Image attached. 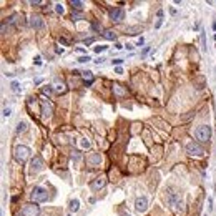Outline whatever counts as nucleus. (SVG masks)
Masks as SVG:
<instances>
[{
    "label": "nucleus",
    "instance_id": "nucleus-42",
    "mask_svg": "<svg viewBox=\"0 0 216 216\" xmlns=\"http://www.w3.org/2000/svg\"><path fill=\"white\" fill-rule=\"evenodd\" d=\"M60 43H62V45H67L68 42H67V40H65V38H60Z\"/></svg>",
    "mask_w": 216,
    "mask_h": 216
},
{
    "label": "nucleus",
    "instance_id": "nucleus-12",
    "mask_svg": "<svg viewBox=\"0 0 216 216\" xmlns=\"http://www.w3.org/2000/svg\"><path fill=\"white\" fill-rule=\"evenodd\" d=\"M30 168H32V171H40L42 168H43V160H42V156H35V158L32 160Z\"/></svg>",
    "mask_w": 216,
    "mask_h": 216
},
{
    "label": "nucleus",
    "instance_id": "nucleus-41",
    "mask_svg": "<svg viewBox=\"0 0 216 216\" xmlns=\"http://www.w3.org/2000/svg\"><path fill=\"white\" fill-rule=\"evenodd\" d=\"M55 52H57V53H63V52H65V50H63V48H60V47H58V48H55Z\"/></svg>",
    "mask_w": 216,
    "mask_h": 216
},
{
    "label": "nucleus",
    "instance_id": "nucleus-36",
    "mask_svg": "<svg viewBox=\"0 0 216 216\" xmlns=\"http://www.w3.org/2000/svg\"><path fill=\"white\" fill-rule=\"evenodd\" d=\"M115 48H116V50H121V48H123V45H121V43H115Z\"/></svg>",
    "mask_w": 216,
    "mask_h": 216
},
{
    "label": "nucleus",
    "instance_id": "nucleus-9",
    "mask_svg": "<svg viewBox=\"0 0 216 216\" xmlns=\"http://www.w3.org/2000/svg\"><path fill=\"white\" fill-rule=\"evenodd\" d=\"M52 113H53V105L50 102H42V115H43V118H50Z\"/></svg>",
    "mask_w": 216,
    "mask_h": 216
},
{
    "label": "nucleus",
    "instance_id": "nucleus-3",
    "mask_svg": "<svg viewBox=\"0 0 216 216\" xmlns=\"http://www.w3.org/2000/svg\"><path fill=\"white\" fill-rule=\"evenodd\" d=\"M32 201L33 203H42V201H47L48 198V191L45 188H42V186H35L33 190H32V195H30Z\"/></svg>",
    "mask_w": 216,
    "mask_h": 216
},
{
    "label": "nucleus",
    "instance_id": "nucleus-22",
    "mask_svg": "<svg viewBox=\"0 0 216 216\" xmlns=\"http://www.w3.org/2000/svg\"><path fill=\"white\" fill-rule=\"evenodd\" d=\"M10 88H12V92L20 93V85H18V82H12L10 83Z\"/></svg>",
    "mask_w": 216,
    "mask_h": 216
},
{
    "label": "nucleus",
    "instance_id": "nucleus-34",
    "mask_svg": "<svg viewBox=\"0 0 216 216\" xmlns=\"http://www.w3.org/2000/svg\"><path fill=\"white\" fill-rule=\"evenodd\" d=\"M148 52H150V47H145V48H143V52H141V55H146Z\"/></svg>",
    "mask_w": 216,
    "mask_h": 216
},
{
    "label": "nucleus",
    "instance_id": "nucleus-29",
    "mask_svg": "<svg viewBox=\"0 0 216 216\" xmlns=\"http://www.w3.org/2000/svg\"><path fill=\"white\" fill-rule=\"evenodd\" d=\"M123 62H125L123 58H115V60H112V63H113V67H115V65L118 67V65H121V63H123Z\"/></svg>",
    "mask_w": 216,
    "mask_h": 216
},
{
    "label": "nucleus",
    "instance_id": "nucleus-6",
    "mask_svg": "<svg viewBox=\"0 0 216 216\" xmlns=\"http://www.w3.org/2000/svg\"><path fill=\"white\" fill-rule=\"evenodd\" d=\"M40 215V206L38 203H30L22 208V216H38Z\"/></svg>",
    "mask_w": 216,
    "mask_h": 216
},
{
    "label": "nucleus",
    "instance_id": "nucleus-30",
    "mask_svg": "<svg viewBox=\"0 0 216 216\" xmlns=\"http://www.w3.org/2000/svg\"><path fill=\"white\" fill-rule=\"evenodd\" d=\"M2 115H4L5 118H7V116H10V115H12V108H4V113H2Z\"/></svg>",
    "mask_w": 216,
    "mask_h": 216
},
{
    "label": "nucleus",
    "instance_id": "nucleus-7",
    "mask_svg": "<svg viewBox=\"0 0 216 216\" xmlns=\"http://www.w3.org/2000/svg\"><path fill=\"white\" fill-rule=\"evenodd\" d=\"M135 210L138 211V213H145V211L148 210V198H146V196L136 198V201H135Z\"/></svg>",
    "mask_w": 216,
    "mask_h": 216
},
{
    "label": "nucleus",
    "instance_id": "nucleus-23",
    "mask_svg": "<svg viewBox=\"0 0 216 216\" xmlns=\"http://www.w3.org/2000/svg\"><path fill=\"white\" fill-rule=\"evenodd\" d=\"M140 30H141L140 27H130V28H128V33H130V35H136L135 32H140Z\"/></svg>",
    "mask_w": 216,
    "mask_h": 216
},
{
    "label": "nucleus",
    "instance_id": "nucleus-17",
    "mask_svg": "<svg viewBox=\"0 0 216 216\" xmlns=\"http://www.w3.org/2000/svg\"><path fill=\"white\" fill-rule=\"evenodd\" d=\"M55 92L57 93H65L67 92V85H65V83H57V85H55Z\"/></svg>",
    "mask_w": 216,
    "mask_h": 216
},
{
    "label": "nucleus",
    "instance_id": "nucleus-31",
    "mask_svg": "<svg viewBox=\"0 0 216 216\" xmlns=\"http://www.w3.org/2000/svg\"><path fill=\"white\" fill-rule=\"evenodd\" d=\"M72 18H73V22H78V20H80V18H82V13H75V12H73Z\"/></svg>",
    "mask_w": 216,
    "mask_h": 216
},
{
    "label": "nucleus",
    "instance_id": "nucleus-5",
    "mask_svg": "<svg viewBox=\"0 0 216 216\" xmlns=\"http://www.w3.org/2000/svg\"><path fill=\"white\" fill-rule=\"evenodd\" d=\"M186 153L190 155V156L201 158V156L205 155V150H203V146H201L200 143H196V141H191V143L186 145Z\"/></svg>",
    "mask_w": 216,
    "mask_h": 216
},
{
    "label": "nucleus",
    "instance_id": "nucleus-40",
    "mask_svg": "<svg viewBox=\"0 0 216 216\" xmlns=\"http://www.w3.org/2000/svg\"><path fill=\"white\" fill-rule=\"evenodd\" d=\"M98 27H100L98 23H92V28H93V30H98Z\"/></svg>",
    "mask_w": 216,
    "mask_h": 216
},
{
    "label": "nucleus",
    "instance_id": "nucleus-15",
    "mask_svg": "<svg viewBox=\"0 0 216 216\" xmlns=\"http://www.w3.org/2000/svg\"><path fill=\"white\" fill-rule=\"evenodd\" d=\"M102 35H103V38H107V40H113V42L116 40V33H115L113 30H105Z\"/></svg>",
    "mask_w": 216,
    "mask_h": 216
},
{
    "label": "nucleus",
    "instance_id": "nucleus-35",
    "mask_svg": "<svg viewBox=\"0 0 216 216\" xmlns=\"http://www.w3.org/2000/svg\"><path fill=\"white\" fill-rule=\"evenodd\" d=\"M143 43H145V38H143V37H140V38H138V45L141 47Z\"/></svg>",
    "mask_w": 216,
    "mask_h": 216
},
{
    "label": "nucleus",
    "instance_id": "nucleus-16",
    "mask_svg": "<svg viewBox=\"0 0 216 216\" xmlns=\"http://www.w3.org/2000/svg\"><path fill=\"white\" fill-rule=\"evenodd\" d=\"M78 210H80V200L75 198V200L70 201V211H72V213H77Z\"/></svg>",
    "mask_w": 216,
    "mask_h": 216
},
{
    "label": "nucleus",
    "instance_id": "nucleus-28",
    "mask_svg": "<svg viewBox=\"0 0 216 216\" xmlns=\"http://www.w3.org/2000/svg\"><path fill=\"white\" fill-rule=\"evenodd\" d=\"M88 60H92V58H90V55H83V57L78 58V62H80V63H87Z\"/></svg>",
    "mask_w": 216,
    "mask_h": 216
},
{
    "label": "nucleus",
    "instance_id": "nucleus-38",
    "mask_svg": "<svg viewBox=\"0 0 216 216\" xmlns=\"http://www.w3.org/2000/svg\"><path fill=\"white\" fill-rule=\"evenodd\" d=\"M72 158H73V160H78V158H80V155H78V153H77V151H75V153H73V155H72Z\"/></svg>",
    "mask_w": 216,
    "mask_h": 216
},
{
    "label": "nucleus",
    "instance_id": "nucleus-8",
    "mask_svg": "<svg viewBox=\"0 0 216 216\" xmlns=\"http://www.w3.org/2000/svg\"><path fill=\"white\" fill-rule=\"evenodd\" d=\"M123 17H125V12H123V8H120V7H115V8L110 10V20L112 22H121Z\"/></svg>",
    "mask_w": 216,
    "mask_h": 216
},
{
    "label": "nucleus",
    "instance_id": "nucleus-26",
    "mask_svg": "<svg viewBox=\"0 0 216 216\" xmlns=\"http://www.w3.org/2000/svg\"><path fill=\"white\" fill-rule=\"evenodd\" d=\"M55 12H57V13H63V12H65L62 4H57V5H55Z\"/></svg>",
    "mask_w": 216,
    "mask_h": 216
},
{
    "label": "nucleus",
    "instance_id": "nucleus-19",
    "mask_svg": "<svg viewBox=\"0 0 216 216\" xmlns=\"http://www.w3.org/2000/svg\"><path fill=\"white\" fill-rule=\"evenodd\" d=\"M82 77L87 80V82H93V73L90 72V70H85V72H82Z\"/></svg>",
    "mask_w": 216,
    "mask_h": 216
},
{
    "label": "nucleus",
    "instance_id": "nucleus-39",
    "mask_svg": "<svg viewBox=\"0 0 216 216\" xmlns=\"http://www.w3.org/2000/svg\"><path fill=\"white\" fill-rule=\"evenodd\" d=\"M105 62V58H98V60H95V63H98V65H100V63H103Z\"/></svg>",
    "mask_w": 216,
    "mask_h": 216
},
{
    "label": "nucleus",
    "instance_id": "nucleus-27",
    "mask_svg": "<svg viewBox=\"0 0 216 216\" xmlns=\"http://www.w3.org/2000/svg\"><path fill=\"white\" fill-rule=\"evenodd\" d=\"M107 48H108L107 45H97V47H95V52H97V53H100V52H105Z\"/></svg>",
    "mask_w": 216,
    "mask_h": 216
},
{
    "label": "nucleus",
    "instance_id": "nucleus-10",
    "mask_svg": "<svg viewBox=\"0 0 216 216\" xmlns=\"http://www.w3.org/2000/svg\"><path fill=\"white\" fill-rule=\"evenodd\" d=\"M30 27L35 28V30L42 28V27H43V18H42L40 15H32L30 17Z\"/></svg>",
    "mask_w": 216,
    "mask_h": 216
},
{
    "label": "nucleus",
    "instance_id": "nucleus-37",
    "mask_svg": "<svg viewBox=\"0 0 216 216\" xmlns=\"http://www.w3.org/2000/svg\"><path fill=\"white\" fill-rule=\"evenodd\" d=\"M90 43H93V38H87L85 40V45H90Z\"/></svg>",
    "mask_w": 216,
    "mask_h": 216
},
{
    "label": "nucleus",
    "instance_id": "nucleus-21",
    "mask_svg": "<svg viewBox=\"0 0 216 216\" xmlns=\"http://www.w3.org/2000/svg\"><path fill=\"white\" fill-rule=\"evenodd\" d=\"M53 90H55V88L52 87V85H45V87L42 88V92L45 93V95H52V93H53Z\"/></svg>",
    "mask_w": 216,
    "mask_h": 216
},
{
    "label": "nucleus",
    "instance_id": "nucleus-11",
    "mask_svg": "<svg viewBox=\"0 0 216 216\" xmlns=\"http://www.w3.org/2000/svg\"><path fill=\"white\" fill-rule=\"evenodd\" d=\"M105 186H107V178L105 176H100V178L92 181V190H102Z\"/></svg>",
    "mask_w": 216,
    "mask_h": 216
},
{
    "label": "nucleus",
    "instance_id": "nucleus-13",
    "mask_svg": "<svg viewBox=\"0 0 216 216\" xmlns=\"http://www.w3.org/2000/svg\"><path fill=\"white\" fill-rule=\"evenodd\" d=\"M102 161H103V158H102V155L100 153H93V155L88 156V163H90L92 166H100L102 165Z\"/></svg>",
    "mask_w": 216,
    "mask_h": 216
},
{
    "label": "nucleus",
    "instance_id": "nucleus-14",
    "mask_svg": "<svg viewBox=\"0 0 216 216\" xmlns=\"http://www.w3.org/2000/svg\"><path fill=\"white\" fill-rule=\"evenodd\" d=\"M113 93L116 97H125V95H126V90H125L120 83H113Z\"/></svg>",
    "mask_w": 216,
    "mask_h": 216
},
{
    "label": "nucleus",
    "instance_id": "nucleus-20",
    "mask_svg": "<svg viewBox=\"0 0 216 216\" xmlns=\"http://www.w3.org/2000/svg\"><path fill=\"white\" fill-rule=\"evenodd\" d=\"M27 130V123L25 121H20V123L17 125V133H23Z\"/></svg>",
    "mask_w": 216,
    "mask_h": 216
},
{
    "label": "nucleus",
    "instance_id": "nucleus-32",
    "mask_svg": "<svg viewBox=\"0 0 216 216\" xmlns=\"http://www.w3.org/2000/svg\"><path fill=\"white\" fill-rule=\"evenodd\" d=\"M33 63H35V65H42V57H40V55H37V57H35Z\"/></svg>",
    "mask_w": 216,
    "mask_h": 216
},
{
    "label": "nucleus",
    "instance_id": "nucleus-1",
    "mask_svg": "<svg viewBox=\"0 0 216 216\" xmlns=\"http://www.w3.org/2000/svg\"><path fill=\"white\" fill-rule=\"evenodd\" d=\"M30 148L28 146H25V145H18V146H15V150H13V156H15V160L18 161V163H25L27 160L30 158Z\"/></svg>",
    "mask_w": 216,
    "mask_h": 216
},
{
    "label": "nucleus",
    "instance_id": "nucleus-2",
    "mask_svg": "<svg viewBox=\"0 0 216 216\" xmlns=\"http://www.w3.org/2000/svg\"><path fill=\"white\" fill-rule=\"evenodd\" d=\"M166 200H168V205L175 206L176 211H183V201H181V198L178 196V193H175L171 188L166 190Z\"/></svg>",
    "mask_w": 216,
    "mask_h": 216
},
{
    "label": "nucleus",
    "instance_id": "nucleus-33",
    "mask_svg": "<svg viewBox=\"0 0 216 216\" xmlns=\"http://www.w3.org/2000/svg\"><path fill=\"white\" fill-rule=\"evenodd\" d=\"M115 73H116V75H121V73H123V68H121V67H116V68H115Z\"/></svg>",
    "mask_w": 216,
    "mask_h": 216
},
{
    "label": "nucleus",
    "instance_id": "nucleus-4",
    "mask_svg": "<svg viewBox=\"0 0 216 216\" xmlns=\"http://www.w3.org/2000/svg\"><path fill=\"white\" fill-rule=\"evenodd\" d=\"M195 136H196V140H200V141H208V140L211 138V126H208V125H200V126L195 130Z\"/></svg>",
    "mask_w": 216,
    "mask_h": 216
},
{
    "label": "nucleus",
    "instance_id": "nucleus-24",
    "mask_svg": "<svg viewBox=\"0 0 216 216\" xmlns=\"http://www.w3.org/2000/svg\"><path fill=\"white\" fill-rule=\"evenodd\" d=\"M201 45H203V52H206V37H205V32H201Z\"/></svg>",
    "mask_w": 216,
    "mask_h": 216
},
{
    "label": "nucleus",
    "instance_id": "nucleus-25",
    "mask_svg": "<svg viewBox=\"0 0 216 216\" xmlns=\"http://www.w3.org/2000/svg\"><path fill=\"white\" fill-rule=\"evenodd\" d=\"M80 145H82V148H90V146H92V143H90L88 140H85V138L80 141Z\"/></svg>",
    "mask_w": 216,
    "mask_h": 216
},
{
    "label": "nucleus",
    "instance_id": "nucleus-18",
    "mask_svg": "<svg viewBox=\"0 0 216 216\" xmlns=\"http://www.w3.org/2000/svg\"><path fill=\"white\" fill-rule=\"evenodd\" d=\"M72 7H73V10H83V2H80V0H72Z\"/></svg>",
    "mask_w": 216,
    "mask_h": 216
}]
</instances>
